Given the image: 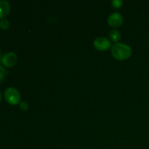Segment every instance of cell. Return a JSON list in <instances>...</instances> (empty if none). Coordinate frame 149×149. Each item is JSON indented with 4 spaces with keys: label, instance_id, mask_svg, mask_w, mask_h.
Wrapping results in <instances>:
<instances>
[{
    "label": "cell",
    "instance_id": "obj_1",
    "mask_svg": "<svg viewBox=\"0 0 149 149\" xmlns=\"http://www.w3.org/2000/svg\"><path fill=\"white\" fill-rule=\"evenodd\" d=\"M111 54L113 58L119 61L128 59L132 55V48L128 45L116 43L111 47Z\"/></svg>",
    "mask_w": 149,
    "mask_h": 149
},
{
    "label": "cell",
    "instance_id": "obj_2",
    "mask_svg": "<svg viewBox=\"0 0 149 149\" xmlns=\"http://www.w3.org/2000/svg\"><path fill=\"white\" fill-rule=\"evenodd\" d=\"M4 97L10 104L17 105L20 101V94L17 89L14 87H8L4 91Z\"/></svg>",
    "mask_w": 149,
    "mask_h": 149
},
{
    "label": "cell",
    "instance_id": "obj_3",
    "mask_svg": "<svg viewBox=\"0 0 149 149\" xmlns=\"http://www.w3.org/2000/svg\"><path fill=\"white\" fill-rule=\"evenodd\" d=\"M93 44H94V47H95V49L100 51L107 50V49H110V47H111V43L110 40L103 36L96 38Z\"/></svg>",
    "mask_w": 149,
    "mask_h": 149
},
{
    "label": "cell",
    "instance_id": "obj_4",
    "mask_svg": "<svg viewBox=\"0 0 149 149\" xmlns=\"http://www.w3.org/2000/svg\"><path fill=\"white\" fill-rule=\"evenodd\" d=\"M124 18L123 15L119 13H113L109 16L108 18V23L112 27H119L123 23Z\"/></svg>",
    "mask_w": 149,
    "mask_h": 149
},
{
    "label": "cell",
    "instance_id": "obj_5",
    "mask_svg": "<svg viewBox=\"0 0 149 149\" xmlns=\"http://www.w3.org/2000/svg\"><path fill=\"white\" fill-rule=\"evenodd\" d=\"M17 61V55L13 52H7L3 55L2 58H1V63H2L3 65H5L6 67H9V68L15 65Z\"/></svg>",
    "mask_w": 149,
    "mask_h": 149
},
{
    "label": "cell",
    "instance_id": "obj_6",
    "mask_svg": "<svg viewBox=\"0 0 149 149\" xmlns=\"http://www.w3.org/2000/svg\"><path fill=\"white\" fill-rule=\"evenodd\" d=\"M10 3L5 0H0V18L4 19L10 13Z\"/></svg>",
    "mask_w": 149,
    "mask_h": 149
},
{
    "label": "cell",
    "instance_id": "obj_7",
    "mask_svg": "<svg viewBox=\"0 0 149 149\" xmlns=\"http://www.w3.org/2000/svg\"><path fill=\"white\" fill-rule=\"evenodd\" d=\"M121 36H122V34L117 29H113L109 32V37L112 42H117L118 41L120 40Z\"/></svg>",
    "mask_w": 149,
    "mask_h": 149
},
{
    "label": "cell",
    "instance_id": "obj_8",
    "mask_svg": "<svg viewBox=\"0 0 149 149\" xmlns=\"http://www.w3.org/2000/svg\"><path fill=\"white\" fill-rule=\"evenodd\" d=\"M9 26H10V22H9V20L6 18L1 19V21H0V28H1V29H2V30H7L9 28Z\"/></svg>",
    "mask_w": 149,
    "mask_h": 149
},
{
    "label": "cell",
    "instance_id": "obj_9",
    "mask_svg": "<svg viewBox=\"0 0 149 149\" xmlns=\"http://www.w3.org/2000/svg\"><path fill=\"white\" fill-rule=\"evenodd\" d=\"M123 4V1L122 0H113L111 1V5L114 8H119Z\"/></svg>",
    "mask_w": 149,
    "mask_h": 149
},
{
    "label": "cell",
    "instance_id": "obj_10",
    "mask_svg": "<svg viewBox=\"0 0 149 149\" xmlns=\"http://www.w3.org/2000/svg\"><path fill=\"white\" fill-rule=\"evenodd\" d=\"M5 75H6L5 69H4V68L2 66V65H0V82H1V81L4 80V77H5Z\"/></svg>",
    "mask_w": 149,
    "mask_h": 149
},
{
    "label": "cell",
    "instance_id": "obj_11",
    "mask_svg": "<svg viewBox=\"0 0 149 149\" xmlns=\"http://www.w3.org/2000/svg\"><path fill=\"white\" fill-rule=\"evenodd\" d=\"M20 108L22 111H27L29 109V104L26 101H23L20 103Z\"/></svg>",
    "mask_w": 149,
    "mask_h": 149
},
{
    "label": "cell",
    "instance_id": "obj_12",
    "mask_svg": "<svg viewBox=\"0 0 149 149\" xmlns=\"http://www.w3.org/2000/svg\"><path fill=\"white\" fill-rule=\"evenodd\" d=\"M1 92H0V102H1Z\"/></svg>",
    "mask_w": 149,
    "mask_h": 149
}]
</instances>
